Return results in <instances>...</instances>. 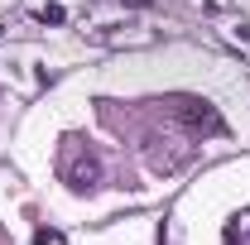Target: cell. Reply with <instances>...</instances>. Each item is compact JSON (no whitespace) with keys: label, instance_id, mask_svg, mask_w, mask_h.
<instances>
[{"label":"cell","instance_id":"cell-3","mask_svg":"<svg viewBox=\"0 0 250 245\" xmlns=\"http://www.w3.org/2000/svg\"><path fill=\"white\" fill-rule=\"evenodd\" d=\"M39 24H62V5H43L39 10Z\"/></svg>","mask_w":250,"mask_h":245},{"label":"cell","instance_id":"cell-1","mask_svg":"<svg viewBox=\"0 0 250 245\" xmlns=\"http://www.w3.org/2000/svg\"><path fill=\"white\" fill-rule=\"evenodd\" d=\"M58 173H62V183L72 187V192H96V187H101V159H96L87 144L67 140V149H62V159H58Z\"/></svg>","mask_w":250,"mask_h":245},{"label":"cell","instance_id":"cell-2","mask_svg":"<svg viewBox=\"0 0 250 245\" xmlns=\"http://www.w3.org/2000/svg\"><path fill=\"white\" fill-rule=\"evenodd\" d=\"M168 116L183 125V130H192V135H221L226 130V121L217 116V106L212 101H197V96H178L168 106Z\"/></svg>","mask_w":250,"mask_h":245}]
</instances>
